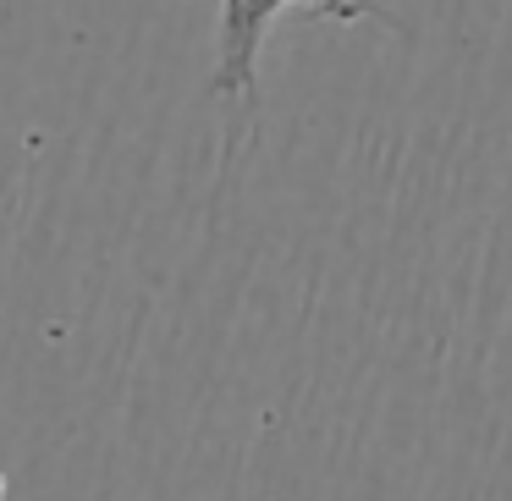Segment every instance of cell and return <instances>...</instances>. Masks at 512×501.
<instances>
[{"instance_id":"6da1fadb","label":"cell","mask_w":512,"mask_h":501,"mask_svg":"<svg viewBox=\"0 0 512 501\" xmlns=\"http://www.w3.org/2000/svg\"><path fill=\"white\" fill-rule=\"evenodd\" d=\"M281 6L292 0H221V50H215V94H248L259 67V45L265 28L276 23ZM314 12L336 17V23H358V17L380 12L375 0H309Z\"/></svg>"}]
</instances>
